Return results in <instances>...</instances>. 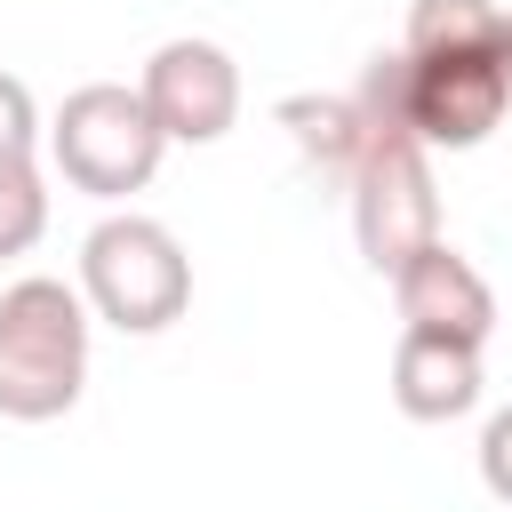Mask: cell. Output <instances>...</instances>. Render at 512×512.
Here are the masks:
<instances>
[{
	"mask_svg": "<svg viewBox=\"0 0 512 512\" xmlns=\"http://www.w3.org/2000/svg\"><path fill=\"white\" fill-rule=\"evenodd\" d=\"M352 232L368 272H400L440 240V192H432V160L416 136L400 128H368V152L352 168Z\"/></svg>",
	"mask_w": 512,
	"mask_h": 512,
	"instance_id": "5b68a950",
	"label": "cell"
},
{
	"mask_svg": "<svg viewBox=\"0 0 512 512\" xmlns=\"http://www.w3.org/2000/svg\"><path fill=\"white\" fill-rule=\"evenodd\" d=\"M480 352L472 344H448V336H400V352H392V400H400V416H416V424H448V416H472L480 408Z\"/></svg>",
	"mask_w": 512,
	"mask_h": 512,
	"instance_id": "ba28073f",
	"label": "cell"
},
{
	"mask_svg": "<svg viewBox=\"0 0 512 512\" xmlns=\"http://www.w3.org/2000/svg\"><path fill=\"white\" fill-rule=\"evenodd\" d=\"M40 144V112H32V88L16 72H0V152H32Z\"/></svg>",
	"mask_w": 512,
	"mask_h": 512,
	"instance_id": "7c38bea8",
	"label": "cell"
},
{
	"mask_svg": "<svg viewBox=\"0 0 512 512\" xmlns=\"http://www.w3.org/2000/svg\"><path fill=\"white\" fill-rule=\"evenodd\" d=\"M48 232V184L32 168V152H0V264L24 256Z\"/></svg>",
	"mask_w": 512,
	"mask_h": 512,
	"instance_id": "8fae6325",
	"label": "cell"
},
{
	"mask_svg": "<svg viewBox=\"0 0 512 512\" xmlns=\"http://www.w3.org/2000/svg\"><path fill=\"white\" fill-rule=\"evenodd\" d=\"M136 96L152 104L160 136L168 144H216L232 120H240V64L216 48V40H160L144 56V80Z\"/></svg>",
	"mask_w": 512,
	"mask_h": 512,
	"instance_id": "8992f818",
	"label": "cell"
},
{
	"mask_svg": "<svg viewBox=\"0 0 512 512\" xmlns=\"http://www.w3.org/2000/svg\"><path fill=\"white\" fill-rule=\"evenodd\" d=\"M80 296L120 336H160L192 304V256L160 216H104L80 240Z\"/></svg>",
	"mask_w": 512,
	"mask_h": 512,
	"instance_id": "3957f363",
	"label": "cell"
},
{
	"mask_svg": "<svg viewBox=\"0 0 512 512\" xmlns=\"http://www.w3.org/2000/svg\"><path fill=\"white\" fill-rule=\"evenodd\" d=\"M392 296H400V320L416 328V336H448V344H488V328H496V296H488V280L472 272V256H456L448 240H432L416 264H400L392 272Z\"/></svg>",
	"mask_w": 512,
	"mask_h": 512,
	"instance_id": "52a82bcc",
	"label": "cell"
},
{
	"mask_svg": "<svg viewBox=\"0 0 512 512\" xmlns=\"http://www.w3.org/2000/svg\"><path fill=\"white\" fill-rule=\"evenodd\" d=\"M400 48L408 56H504V8L496 0H416Z\"/></svg>",
	"mask_w": 512,
	"mask_h": 512,
	"instance_id": "30bf717a",
	"label": "cell"
},
{
	"mask_svg": "<svg viewBox=\"0 0 512 512\" xmlns=\"http://www.w3.org/2000/svg\"><path fill=\"white\" fill-rule=\"evenodd\" d=\"M88 384V296L32 272L0 288V416L48 424Z\"/></svg>",
	"mask_w": 512,
	"mask_h": 512,
	"instance_id": "7a4b0ae2",
	"label": "cell"
},
{
	"mask_svg": "<svg viewBox=\"0 0 512 512\" xmlns=\"http://www.w3.org/2000/svg\"><path fill=\"white\" fill-rule=\"evenodd\" d=\"M48 152H56L64 184H80V192H96V200H128V192L152 184L168 136H160V120H152V104H144L136 88L88 80V88H72L64 112L48 120Z\"/></svg>",
	"mask_w": 512,
	"mask_h": 512,
	"instance_id": "277c9868",
	"label": "cell"
},
{
	"mask_svg": "<svg viewBox=\"0 0 512 512\" xmlns=\"http://www.w3.org/2000/svg\"><path fill=\"white\" fill-rule=\"evenodd\" d=\"M480 480H488L496 504H512V408H496L480 424Z\"/></svg>",
	"mask_w": 512,
	"mask_h": 512,
	"instance_id": "4fadbf2b",
	"label": "cell"
},
{
	"mask_svg": "<svg viewBox=\"0 0 512 512\" xmlns=\"http://www.w3.org/2000/svg\"><path fill=\"white\" fill-rule=\"evenodd\" d=\"M280 128L296 136V152H304L312 168H328V176L352 184V168H360V152H368V112H360V96H280Z\"/></svg>",
	"mask_w": 512,
	"mask_h": 512,
	"instance_id": "9c48e42d",
	"label": "cell"
},
{
	"mask_svg": "<svg viewBox=\"0 0 512 512\" xmlns=\"http://www.w3.org/2000/svg\"><path fill=\"white\" fill-rule=\"evenodd\" d=\"M512 72L504 56H408L376 48L360 72V112L368 128H400L424 152H472L504 128Z\"/></svg>",
	"mask_w": 512,
	"mask_h": 512,
	"instance_id": "6da1fadb",
	"label": "cell"
},
{
	"mask_svg": "<svg viewBox=\"0 0 512 512\" xmlns=\"http://www.w3.org/2000/svg\"><path fill=\"white\" fill-rule=\"evenodd\" d=\"M504 72H512V16H504Z\"/></svg>",
	"mask_w": 512,
	"mask_h": 512,
	"instance_id": "5bb4252c",
	"label": "cell"
}]
</instances>
